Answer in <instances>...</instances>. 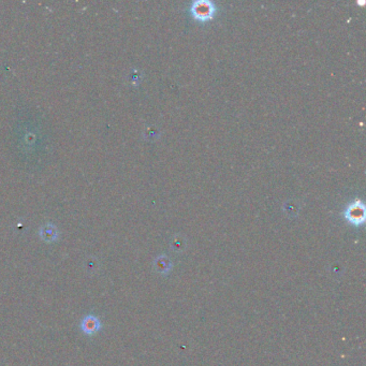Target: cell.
I'll list each match as a JSON object with an SVG mask.
<instances>
[{
    "mask_svg": "<svg viewBox=\"0 0 366 366\" xmlns=\"http://www.w3.org/2000/svg\"><path fill=\"white\" fill-rule=\"evenodd\" d=\"M189 12L195 20L201 23H206L215 17L216 13H217V7L213 1L197 0V1H193L190 4Z\"/></svg>",
    "mask_w": 366,
    "mask_h": 366,
    "instance_id": "cell-1",
    "label": "cell"
},
{
    "mask_svg": "<svg viewBox=\"0 0 366 366\" xmlns=\"http://www.w3.org/2000/svg\"><path fill=\"white\" fill-rule=\"evenodd\" d=\"M155 269L161 275H168L170 271L172 270V262L170 261L167 256H159L156 260L154 261Z\"/></svg>",
    "mask_w": 366,
    "mask_h": 366,
    "instance_id": "cell-4",
    "label": "cell"
},
{
    "mask_svg": "<svg viewBox=\"0 0 366 366\" xmlns=\"http://www.w3.org/2000/svg\"><path fill=\"white\" fill-rule=\"evenodd\" d=\"M81 328L85 334L92 335L99 331V329L101 328V323L99 321V319L96 318L95 316H87L83 319V321H82Z\"/></svg>",
    "mask_w": 366,
    "mask_h": 366,
    "instance_id": "cell-3",
    "label": "cell"
},
{
    "mask_svg": "<svg viewBox=\"0 0 366 366\" xmlns=\"http://www.w3.org/2000/svg\"><path fill=\"white\" fill-rule=\"evenodd\" d=\"M365 215V205L362 202V200L360 199H355L353 202L348 204L344 210V218L346 219L349 224H351L355 227L362 226L364 224Z\"/></svg>",
    "mask_w": 366,
    "mask_h": 366,
    "instance_id": "cell-2",
    "label": "cell"
},
{
    "mask_svg": "<svg viewBox=\"0 0 366 366\" xmlns=\"http://www.w3.org/2000/svg\"><path fill=\"white\" fill-rule=\"evenodd\" d=\"M40 235H41V238H42V240H44L45 242H53L57 239L58 233H57V230H56L55 228V226L49 224V225H45L43 228L41 229Z\"/></svg>",
    "mask_w": 366,
    "mask_h": 366,
    "instance_id": "cell-5",
    "label": "cell"
}]
</instances>
